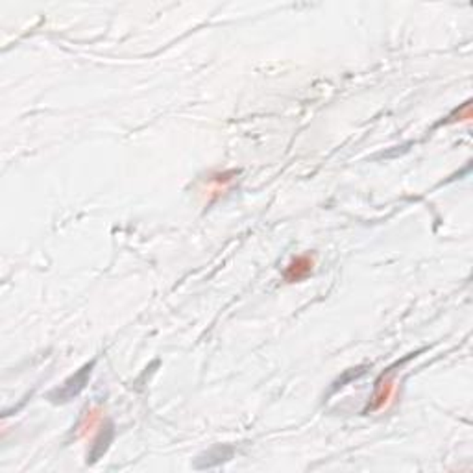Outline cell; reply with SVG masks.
Listing matches in <instances>:
<instances>
[{
    "label": "cell",
    "mask_w": 473,
    "mask_h": 473,
    "mask_svg": "<svg viewBox=\"0 0 473 473\" xmlns=\"http://www.w3.org/2000/svg\"><path fill=\"white\" fill-rule=\"evenodd\" d=\"M93 368H94V360H91L89 365L82 366V368H80L74 376L69 377V379H67L65 383L60 386V388H56L54 392H50V396H49L50 401L67 403V401H71V399H74V397H76L78 394L85 388V385L89 383V377H91Z\"/></svg>",
    "instance_id": "1"
},
{
    "label": "cell",
    "mask_w": 473,
    "mask_h": 473,
    "mask_svg": "<svg viewBox=\"0 0 473 473\" xmlns=\"http://www.w3.org/2000/svg\"><path fill=\"white\" fill-rule=\"evenodd\" d=\"M113 438H115L113 424H111V422H106V425L100 429L98 436L94 438L93 446H91V451H89L88 455V464H94L97 460H100V458L103 457V453L108 451L109 446H111Z\"/></svg>",
    "instance_id": "2"
},
{
    "label": "cell",
    "mask_w": 473,
    "mask_h": 473,
    "mask_svg": "<svg viewBox=\"0 0 473 473\" xmlns=\"http://www.w3.org/2000/svg\"><path fill=\"white\" fill-rule=\"evenodd\" d=\"M231 457H233V447L217 446V447H213V449H209L206 455H201L200 458H196L194 468H198V470L215 468V466L226 463V460H229Z\"/></svg>",
    "instance_id": "3"
},
{
    "label": "cell",
    "mask_w": 473,
    "mask_h": 473,
    "mask_svg": "<svg viewBox=\"0 0 473 473\" xmlns=\"http://www.w3.org/2000/svg\"><path fill=\"white\" fill-rule=\"evenodd\" d=\"M310 270H313V261H309L307 257H298L296 261L290 263V267L285 272V278H287V281L294 283V281H299L305 276H309Z\"/></svg>",
    "instance_id": "4"
}]
</instances>
